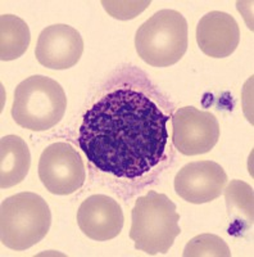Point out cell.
<instances>
[{
  "instance_id": "6da1fadb",
  "label": "cell",
  "mask_w": 254,
  "mask_h": 257,
  "mask_svg": "<svg viewBox=\"0 0 254 257\" xmlns=\"http://www.w3.org/2000/svg\"><path fill=\"white\" fill-rule=\"evenodd\" d=\"M168 118L146 94L130 88L116 89L84 114L80 148L103 173L140 178L163 158Z\"/></svg>"
},
{
  "instance_id": "7a4b0ae2",
  "label": "cell",
  "mask_w": 254,
  "mask_h": 257,
  "mask_svg": "<svg viewBox=\"0 0 254 257\" xmlns=\"http://www.w3.org/2000/svg\"><path fill=\"white\" fill-rule=\"evenodd\" d=\"M178 220L176 205L166 194L150 190L146 196L139 197L132 210L130 230L135 248L150 256L167 253L181 233Z\"/></svg>"
},
{
  "instance_id": "3957f363",
  "label": "cell",
  "mask_w": 254,
  "mask_h": 257,
  "mask_svg": "<svg viewBox=\"0 0 254 257\" xmlns=\"http://www.w3.org/2000/svg\"><path fill=\"white\" fill-rule=\"evenodd\" d=\"M52 225V212L43 197L22 192L4 199L0 207V239L15 251L31 248L44 239Z\"/></svg>"
},
{
  "instance_id": "277c9868",
  "label": "cell",
  "mask_w": 254,
  "mask_h": 257,
  "mask_svg": "<svg viewBox=\"0 0 254 257\" xmlns=\"http://www.w3.org/2000/svg\"><path fill=\"white\" fill-rule=\"evenodd\" d=\"M67 98L61 84L43 75L27 77L15 90L12 117L17 125L45 132L65 116Z\"/></svg>"
},
{
  "instance_id": "5b68a950",
  "label": "cell",
  "mask_w": 254,
  "mask_h": 257,
  "mask_svg": "<svg viewBox=\"0 0 254 257\" xmlns=\"http://www.w3.org/2000/svg\"><path fill=\"white\" fill-rule=\"evenodd\" d=\"M136 52L153 67H169L187 50V22L173 9H162L145 21L135 35Z\"/></svg>"
},
{
  "instance_id": "8992f818",
  "label": "cell",
  "mask_w": 254,
  "mask_h": 257,
  "mask_svg": "<svg viewBox=\"0 0 254 257\" xmlns=\"http://www.w3.org/2000/svg\"><path fill=\"white\" fill-rule=\"evenodd\" d=\"M39 178L52 194H72L84 185L86 179L84 161L71 144H50L41 153Z\"/></svg>"
},
{
  "instance_id": "52a82bcc",
  "label": "cell",
  "mask_w": 254,
  "mask_h": 257,
  "mask_svg": "<svg viewBox=\"0 0 254 257\" xmlns=\"http://www.w3.org/2000/svg\"><path fill=\"white\" fill-rule=\"evenodd\" d=\"M172 127L173 146L185 156L210 152L221 134L216 116L193 105L178 108L173 113Z\"/></svg>"
},
{
  "instance_id": "ba28073f",
  "label": "cell",
  "mask_w": 254,
  "mask_h": 257,
  "mask_svg": "<svg viewBox=\"0 0 254 257\" xmlns=\"http://www.w3.org/2000/svg\"><path fill=\"white\" fill-rule=\"evenodd\" d=\"M227 174L213 161H195L185 165L175 176V190L184 201L203 205L223 193Z\"/></svg>"
},
{
  "instance_id": "9c48e42d",
  "label": "cell",
  "mask_w": 254,
  "mask_h": 257,
  "mask_svg": "<svg viewBox=\"0 0 254 257\" xmlns=\"http://www.w3.org/2000/svg\"><path fill=\"white\" fill-rule=\"evenodd\" d=\"M84 53V40L76 29L68 25H52L41 31L35 56L49 70L73 67Z\"/></svg>"
},
{
  "instance_id": "30bf717a",
  "label": "cell",
  "mask_w": 254,
  "mask_h": 257,
  "mask_svg": "<svg viewBox=\"0 0 254 257\" xmlns=\"http://www.w3.org/2000/svg\"><path fill=\"white\" fill-rule=\"evenodd\" d=\"M123 211L120 203L105 194H94L85 199L77 211V224L88 238L104 242L122 231Z\"/></svg>"
},
{
  "instance_id": "8fae6325",
  "label": "cell",
  "mask_w": 254,
  "mask_h": 257,
  "mask_svg": "<svg viewBox=\"0 0 254 257\" xmlns=\"http://www.w3.org/2000/svg\"><path fill=\"white\" fill-rule=\"evenodd\" d=\"M240 41L239 25L231 15L219 11L203 16L196 26V43L212 58H226L236 50Z\"/></svg>"
},
{
  "instance_id": "7c38bea8",
  "label": "cell",
  "mask_w": 254,
  "mask_h": 257,
  "mask_svg": "<svg viewBox=\"0 0 254 257\" xmlns=\"http://www.w3.org/2000/svg\"><path fill=\"white\" fill-rule=\"evenodd\" d=\"M31 166L26 142L17 135H7L0 141V187L8 189L25 180Z\"/></svg>"
},
{
  "instance_id": "4fadbf2b",
  "label": "cell",
  "mask_w": 254,
  "mask_h": 257,
  "mask_svg": "<svg viewBox=\"0 0 254 257\" xmlns=\"http://www.w3.org/2000/svg\"><path fill=\"white\" fill-rule=\"evenodd\" d=\"M31 41V34L22 18L13 15L0 17V59L15 61L26 53Z\"/></svg>"
},
{
  "instance_id": "5bb4252c",
  "label": "cell",
  "mask_w": 254,
  "mask_h": 257,
  "mask_svg": "<svg viewBox=\"0 0 254 257\" xmlns=\"http://www.w3.org/2000/svg\"><path fill=\"white\" fill-rule=\"evenodd\" d=\"M223 192L228 215H242L253 224V188L241 180H232Z\"/></svg>"
},
{
  "instance_id": "9a60e30c",
  "label": "cell",
  "mask_w": 254,
  "mask_h": 257,
  "mask_svg": "<svg viewBox=\"0 0 254 257\" xmlns=\"http://www.w3.org/2000/svg\"><path fill=\"white\" fill-rule=\"evenodd\" d=\"M185 257H230L227 243L216 234H200L190 240L182 252Z\"/></svg>"
},
{
  "instance_id": "2e32d148",
  "label": "cell",
  "mask_w": 254,
  "mask_h": 257,
  "mask_svg": "<svg viewBox=\"0 0 254 257\" xmlns=\"http://www.w3.org/2000/svg\"><path fill=\"white\" fill-rule=\"evenodd\" d=\"M103 8L107 11L109 16L113 18H117L121 21L132 20L137 17L141 12H144L148 7L150 6V2L143 0V2H111V0H103Z\"/></svg>"
}]
</instances>
